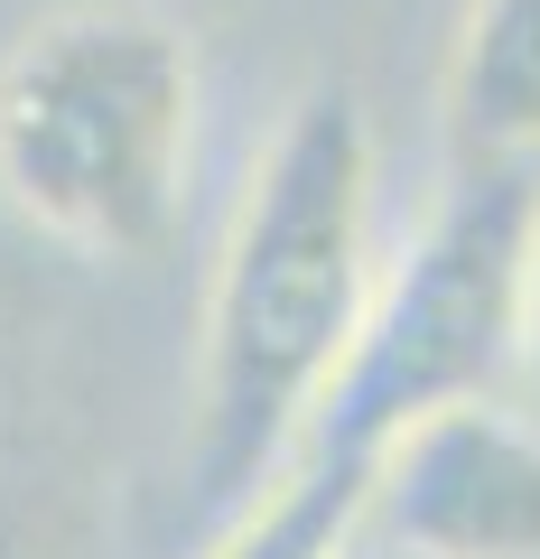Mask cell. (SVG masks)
I'll list each match as a JSON object with an SVG mask.
<instances>
[{"label":"cell","instance_id":"obj_1","mask_svg":"<svg viewBox=\"0 0 540 559\" xmlns=\"http://www.w3.org/2000/svg\"><path fill=\"white\" fill-rule=\"evenodd\" d=\"M373 299V121L345 84L289 103L233 205L196 345V513L224 522L280 476Z\"/></svg>","mask_w":540,"mask_h":559},{"label":"cell","instance_id":"obj_2","mask_svg":"<svg viewBox=\"0 0 540 559\" xmlns=\"http://www.w3.org/2000/svg\"><path fill=\"white\" fill-rule=\"evenodd\" d=\"M196 38L131 0H84L0 57V205L84 261H149L187 215Z\"/></svg>","mask_w":540,"mask_h":559},{"label":"cell","instance_id":"obj_3","mask_svg":"<svg viewBox=\"0 0 540 559\" xmlns=\"http://www.w3.org/2000/svg\"><path fill=\"white\" fill-rule=\"evenodd\" d=\"M531 224L540 168H447L429 224L400 242L392 271H373L363 326L326 401L308 411L299 448L373 457L400 419L494 392L521 364V326H531Z\"/></svg>","mask_w":540,"mask_h":559},{"label":"cell","instance_id":"obj_4","mask_svg":"<svg viewBox=\"0 0 540 559\" xmlns=\"http://www.w3.org/2000/svg\"><path fill=\"white\" fill-rule=\"evenodd\" d=\"M363 532L429 559H540V429L494 411V392L400 419L373 448Z\"/></svg>","mask_w":540,"mask_h":559},{"label":"cell","instance_id":"obj_5","mask_svg":"<svg viewBox=\"0 0 540 559\" xmlns=\"http://www.w3.org/2000/svg\"><path fill=\"white\" fill-rule=\"evenodd\" d=\"M439 131L447 168H540V0H466Z\"/></svg>","mask_w":540,"mask_h":559},{"label":"cell","instance_id":"obj_6","mask_svg":"<svg viewBox=\"0 0 540 559\" xmlns=\"http://www.w3.org/2000/svg\"><path fill=\"white\" fill-rule=\"evenodd\" d=\"M363 503H373V457H355V448H289L280 476L261 495H242L196 559H345L363 532Z\"/></svg>","mask_w":540,"mask_h":559},{"label":"cell","instance_id":"obj_7","mask_svg":"<svg viewBox=\"0 0 540 559\" xmlns=\"http://www.w3.org/2000/svg\"><path fill=\"white\" fill-rule=\"evenodd\" d=\"M521 373H531V401H540V224H531V326H521Z\"/></svg>","mask_w":540,"mask_h":559},{"label":"cell","instance_id":"obj_8","mask_svg":"<svg viewBox=\"0 0 540 559\" xmlns=\"http://www.w3.org/2000/svg\"><path fill=\"white\" fill-rule=\"evenodd\" d=\"M0 559H47V550H38V540H28V522H20V513H10V503H0Z\"/></svg>","mask_w":540,"mask_h":559},{"label":"cell","instance_id":"obj_9","mask_svg":"<svg viewBox=\"0 0 540 559\" xmlns=\"http://www.w3.org/2000/svg\"><path fill=\"white\" fill-rule=\"evenodd\" d=\"M345 559H429V550H410V540H382V532H355V550Z\"/></svg>","mask_w":540,"mask_h":559}]
</instances>
